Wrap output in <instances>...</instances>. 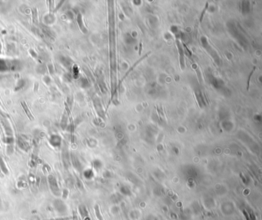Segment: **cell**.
Returning a JSON list of instances; mask_svg holds the SVG:
<instances>
[{
	"label": "cell",
	"instance_id": "cell-2",
	"mask_svg": "<svg viewBox=\"0 0 262 220\" xmlns=\"http://www.w3.org/2000/svg\"><path fill=\"white\" fill-rule=\"evenodd\" d=\"M149 53H151V52H148V54H147V55H144V56H143V57H142V58H141V59H139V60H138V62H135V63H134V66H132V67H131V68H130V69H129V71H128V72H127V73H126V74H125V75H124V76H123V78H122V80H121V81H120V82H119V85H120V84H121V83H122V82H123V80H124V79H125V78H126V76H127V75H129V73H131V71H132V70H133V69H134V67H135V66H137V64H138V63H139V62H141V60H142V59H145V57H146V56H147V55H149Z\"/></svg>",
	"mask_w": 262,
	"mask_h": 220
},
{
	"label": "cell",
	"instance_id": "cell-5",
	"mask_svg": "<svg viewBox=\"0 0 262 220\" xmlns=\"http://www.w3.org/2000/svg\"><path fill=\"white\" fill-rule=\"evenodd\" d=\"M208 3L207 2L206 5H205L204 9H203V11H202V12H201V18H200V20H199L200 23H201V21H202V19H203V17H204V12H205V11H206V9H208Z\"/></svg>",
	"mask_w": 262,
	"mask_h": 220
},
{
	"label": "cell",
	"instance_id": "cell-6",
	"mask_svg": "<svg viewBox=\"0 0 262 220\" xmlns=\"http://www.w3.org/2000/svg\"><path fill=\"white\" fill-rule=\"evenodd\" d=\"M141 49H142V43H141H141H140V49H139V55H141Z\"/></svg>",
	"mask_w": 262,
	"mask_h": 220
},
{
	"label": "cell",
	"instance_id": "cell-3",
	"mask_svg": "<svg viewBox=\"0 0 262 220\" xmlns=\"http://www.w3.org/2000/svg\"><path fill=\"white\" fill-rule=\"evenodd\" d=\"M95 215H96V217L98 220H103V218L101 215V212H100V210H99L98 209V206L96 205L95 206Z\"/></svg>",
	"mask_w": 262,
	"mask_h": 220
},
{
	"label": "cell",
	"instance_id": "cell-4",
	"mask_svg": "<svg viewBox=\"0 0 262 220\" xmlns=\"http://www.w3.org/2000/svg\"><path fill=\"white\" fill-rule=\"evenodd\" d=\"M255 69H256V67H254L253 70L251 72V73H250V75H249V76H248V79H247V90L249 89V87H250V81H251V76H252V75H253V73H254V70H255Z\"/></svg>",
	"mask_w": 262,
	"mask_h": 220
},
{
	"label": "cell",
	"instance_id": "cell-1",
	"mask_svg": "<svg viewBox=\"0 0 262 220\" xmlns=\"http://www.w3.org/2000/svg\"><path fill=\"white\" fill-rule=\"evenodd\" d=\"M177 42V46H178V52H179V55H180V64H181V69L184 68V66H185V62H184V52H183V49L181 46V44L178 40L176 41Z\"/></svg>",
	"mask_w": 262,
	"mask_h": 220
}]
</instances>
